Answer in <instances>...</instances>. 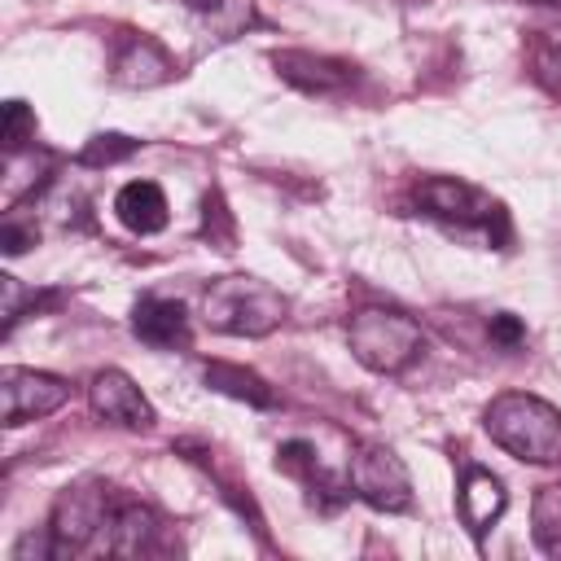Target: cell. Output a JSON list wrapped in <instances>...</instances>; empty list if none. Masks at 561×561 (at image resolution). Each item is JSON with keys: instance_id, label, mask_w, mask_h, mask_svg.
<instances>
[{"instance_id": "6da1fadb", "label": "cell", "mask_w": 561, "mask_h": 561, "mask_svg": "<svg viewBox=\"0 0 561 561\" xmlns=\"http://www.w3.org/2000/svg\"><path fill=\"white\" fill-rule=\"evenodd\" d=\"M495 447L526 465H557L561 460V412L526 390H504L486 403L482 416Z\"/></svg>"}, {"instance_id": "7a4b0ae2", "label": "cell", "mask_w": 561, "mask_h": 561, "mask_svg": "<svg viewBox=\"0 0 561 561\" xmlns=\"http://www.w3.org/2000/svg\"><path fill=\"white\" fill-rule=\"evenodd\" d=\"M202 316L215 333L263 337L285 320V298L259 276H219L202 294Z\"/></svg>"}, {"instance_id": "3957f363", "label": "cell", "mask_w": 561, "mask_h": 561, "mask_svg": "<svg viewBox=\"0 0 561 561\" xmlns=\"http://www.w3.org/2000/svg\"><path fill=\"white\" fill-rule=\"evenodd\" d=\"M346 342H351V355L373 368V373H403L421 346H425V333L412 316L394 311V307H364L351 316L346 324Z\"/></svg>"}, {"instance_id": "277c9868", "label": "cell", "mask_w": 561, "mask_h": 561, "mask_svg": "<svg viewBox=\"0 0 561 561\" xmlns=\"http://www.w3.org/2000/svg\"><path fill=\"white\" fill-rule=\"evenodd\" d=\"M421 215L456 228V232H486L491 241H504V210L482 193L473 188L469 180H456V175H425L416 188H412Z\"/></svg>"}, {"instance_id": "5b68a950", "label": "cell", "mask_w": 561, "mask_h": 561, "mask_svg": "<svg viewBox=\"0 0 561 561\" xmlns=\"http://www.w3.org/2000/svg\"><path fill=\"white\" fill-rule=\"evenodd\" d=\"M346 482L351 491L377 508V513H403L412 504V473L408 465L386 447V443H368L359 438L351 447V465H346Z\"/></svg>"}, {"instance_id": "8992f818", "label": "cell", "mask_w": 561, "mask_h": 561, "mask_svg": "<svg viewBox=\"0 0 561 561\" xmlns=\"http://www.w3.org/2000/svg\"><path fill=\"white\" fill-rule=\"evenodd\" d=\"M110 504H114V491L96 486V482L61 491L57 504H53V522H48L53 557H75V552L101 548L105 522H110Z\"/></svg>"}, {"instance_id": "52a82bcc", "label": "cell", "mask_w": 561, "mask_h": 561, "mask_svg": "<svg viewBox=\"0 0 561 561\" xmlns=\"http://www.w3.org/2000/svg\"><path fill=\"white\" fill-rule=\"evenodd\" d=\"M66 399H70V386H66L61 377H53V373L18 368V364L0 368V421H4L9 430L57 412Z\"/></svg>"}, {"instance_id": "ba28073f", "label": "cell", "mask_w": 561, "mask_h": 561, "mask_svg": "<svg viewBox=\"0 0 561 561\" xmlns=\"http://www.w3.org/2000/svg\"><path fill=\"white\" fill-rule=\"evenodd\" d=\"M88 403L101 421L110 425H123V430H153V408L149 399L140 394V386L118 373V368H101L88 386Z\"/></svg>"}, {"instance_id": "9c48e42d", "label": "cell", "mask_w": 561, "mask_h": 561, "mask_svg": "<svg viewBox=\"0 0 561 561\" xmlns=\"http://www.w3.org/2000/svg\"><path fill=\"white\" fill-rule=\"evenodd\" d=\"M153 543H158V513L140 500L114 495L101 548L114 557H145V552H153Z\"/></svg>"}, {"instance_id": "30bf717a", "label": "cell", "mask_w": 561, "mask_h": 561, "mask_svg": "<svg viewBox=\"0 0 561 561\" xmlns=\"http://www.w3.org/2000/svg\"><path fill=\"white\" fill-rule=\"evenodd\" d=\"M272 66L285 83L302 88V92H316V96H329V92H342L355 70L337 57H324V53H302V48H285V53H272Z\"/></svg>"}, {"instance_id": "8fae6325", "label": "cell", "mask_w": 561, "mask_h": 561, "mask_svg": "<svg viewBox=\"0 0 561 561\" xmlns=\"http://www.w3.org/2000/svg\"><path fill=\"white\" fill-rule=\"evenodd\" d=\"M131 329L145 346L153 351H175V346H188V316L175 298H140L136 311H131Z\"/></svg>"}, {"instance_id": "7c38bea8", "label": "cell", "mask_w": 561, "mask_h": 561, "mask_svg": "<svg viewBox=\"0 0 561 561\" xmlns=\"http://www.w3.org/2000/svg\"><path fill=\"white\" fill-rule=\"evenodd\" d=\"M171 70L175 66H171L167 48L149 35H127L123 48L114 53V83H123V88H158L171 79Z\"/></svg>"}, {"instance_id": "4fadbf2b", "label": "cell", "mask_w": 561, "mask_h": 561, "mask_svg": "<svg viewBox=\"0 0 561 561\" xmlns=\"http://www.w3.org/2000/svg\"><path fill=\"white\" fill-rule=\"evenodd\" d=\"M460 522L469 526V535L473 539H482L486 530H491V522H500V513H504V504H508V495H504V486H500V478L495 473H486V469H478V465H469L465 469V482H460Z\"/></svg>"}, {"instance_id": "5bb4252c", "label": "cell", "mask_w": 561, "mask_h": 561, "mask_svg": "<svg viewBox=\"0 0 561 561\" xmlns=\"http://www.w3.org/2000/svg\"><path fill=\"white\" fill-rule=\"evenodd\" d=\"M114 215L123 219V228L149 237V232H162L167 228V193L153 184V180H131L118 188L114 197Z\"/></svg>"}, {"instance_id": "9a60e30c", "label": "cell", "mask_w": 561, "mask_h": 561, "mask_svg": "<svg viewBox=\"0 0 561 561\" xmlns=\"http://www.w3.org/2000/svg\"><path fill=\"white\" fill-rule=\"evenodd\" d=\"M202 377H206L210 390H219V394H228V399H241V403H250V408H272V403H276L272 386H267L259 373L241 368V364H224V359H215V364H206Z\"/></svg>"}, {"instance_id": "2e32d148", "label": "cell", "mask_w": 561, "mask_h": 561, "mask_svg": "<svg viewBox=\"0 0 561 561\" xmlns=\"http://www.w3.org/2000/svg\"><path fill=\"white\" fill-rule=\"evenodd\" d=\"M193 13L202 18V26L215 39H237L245 26H254V0H188Z\"/></svg>"}, {"instance_id": "e0dca14e", "label": "cell", "mask_w": 561, "mask_h": 561, "mask_svg": "<svg viewBox=\"0 0 561 561\" xmlns=\"http://www.w3.org/2000/svg\"><path fill=\"white\" fill-rule=\"evenodd\" d=\"M530 535L543 552H561V482H548L530 500Z\"/></svg>"}, {"instance_id": "ac0fdd59", "label": "cell", "mask_w": 561, "mask_h": 561, "mask_svg": "<svg viewBox=\"0 0 561 561\" xmlns=\"http://www.w3.org/2000/svg\"><path fill=\"white\" fill-rule=\"evenodd\" d=\"M136 149H140V140H131V136H123V131H101V136H92V140L79 149V162H83V167H114V162L131 158Z\"/></svg>"}, {"instance_id": "d6986e66", "label": "cell", "mask_w": 561, "mask_h": 561, "mask_svg": "<svg viewBox=\"0 0 561 561\" xmlns=\"http://www.w3.org/2000/svg\"><path fill=\"white\" fill-rule=\"evenodd\" d=\"M530 61H535V75L561 96V31H535Z\"/></svg>"}, {"instance_id": "ffe728a7", "label": "cell", "mask_w": 561, "mask_h": 561, "mask_svg": "<svg viewBox=\"0 0 561 561\" xmlns=\"http://www.w3.org/2000/svg\"><path fill=\"white\" fill-rule=\"evenodd\" d=\"M35 140V114L22 101H4V153H22Z\"/></svg>"}, {"instance_id": "44dd1931", "label": "cell", "mask_w": 561, "mask_h": 561, "mask_svg": "<svg viewBox=\"0 0 561 561\" xmlns=\"http://www.w3.org/2000/svg\"><path fill=\"white\" fill-rule=\"evenodd\" d=\"M202 232H206L219 250H232L237 228H232V215H228V206H224L219 193H206V206H202Z\"/></svg>"}, {"instance_id": "7402d4cb", "label": "cell", "mask_w": 561, "mask_h": 561, "mask_svg": "<svg viewBox=\"0 0 561 561\" xmlns=\"http://www.w3.org/2000/svg\"><path fill=\"white\" fill-rule=\"evenodd\" d=\"M0 245H4V254H22L26 245H35V228H22V224L9 215L4 228H0Z\"/></svg>"}, {"instance_id": "603a6c76", "label": "cell", "mask_w": 561, "mask_h": 561, "mask_svg": "<svg viewBox=\"0 0 561 561\" xmlns=\"http://www.w3.org/2000/svg\"><path fill=\"white\" fill-rule=\"evenodd\" d=\"M491 337H495L500 346H517V342L526 337V329H522V320H517V316L500 311V316H491Z\"/></svg>"}, {"instance_id": "cb8c5ba5", "label": "cell", "mask_w": 561, "mask_h": 561, "mask_svg": "<svg viewBox=\"0 0 561 561\" xmlns=\"http://www.w3.org/2000/svg\"><path fill=\"white\" fill-rule=\"evenodd\" d=\"M522 4H557L561 9V0H522Z\"/></svg>"}]
</instances>
